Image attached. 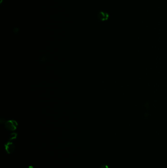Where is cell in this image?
Returning <instances> with one entry per match:
<instances>
[{
    "mask_svg": "<svg viewBox=\"0 0 167 168\" xmlns=\"http://www.w3.org/2000/svg\"><path fill=\"white\" fill-rule=\"evenodd\" d=\"M109 15L108 13L101 11L98 14V18L102 21H104L107 20L109 18Z\"/></svg>",
    "mask_w": 167,
    "mask_h": 168,
    "instance_id": "obj_2",
    "label": "cell"
},
{
    "mask_svg": "<svg viewBox=\"0 0 167 168\" xmlns=\"http://www.w3.org/2000/svg\"><path fill=\"white\" fill-rule=\"evenodd\" d=\"M100 168H108V167L106 165H103L101 166Z\"/></svg>",
    "mask_w": 167,
    "mask_h": 168,
    "instance_id": "obj_3",
    "label": "cell"
},
{
    "mask_svg": "<svg viewBox=\"0 0 167 168\" xmlns=\"http://www.w3.org/2000/svg\"><path fill=\"white\" fill-rule=\"evenodd\" d=\"M5 148L8 154H11L15 151V146L12 142H8L5 145Z\"/></svg>",
    "mask_w": 167,
    "mask_h": 168,
    "instance_id": "obj_1",
    "label": "cell"
}]
</instances>
